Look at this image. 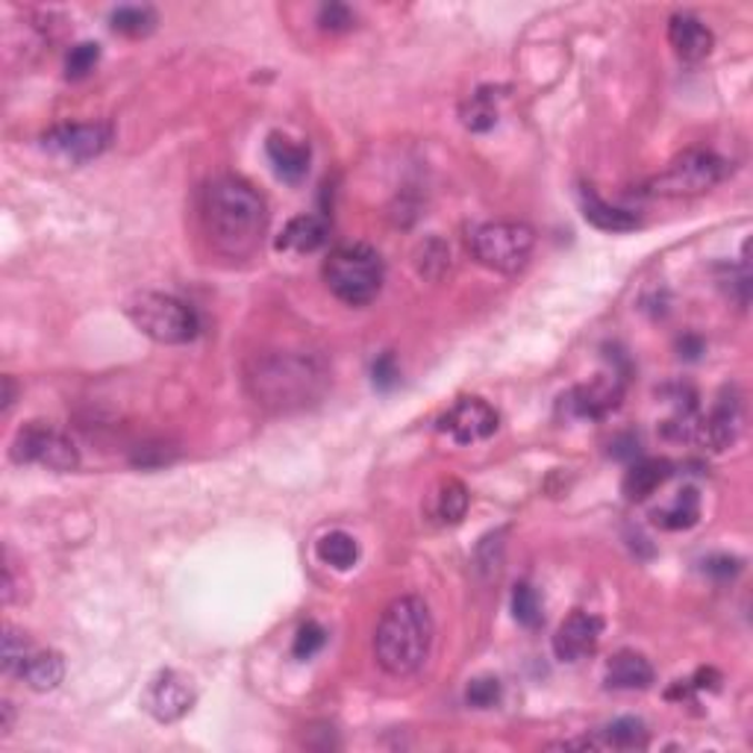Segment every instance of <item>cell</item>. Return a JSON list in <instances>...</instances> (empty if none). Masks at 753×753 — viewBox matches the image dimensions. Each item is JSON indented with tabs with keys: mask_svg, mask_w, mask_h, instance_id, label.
Listing matches in <instances>:
<instances>
[{
	"mask_svg": "<svg viewBox=\"0 0 753 753\" xmlns=\"http://www.w3.org/2000/svg\"><path fill=\"white\" fill-rule=\"evenodd\" d=\"M203 230L212 248L230 260H248L260 251L269 227V207L251 183L239 177H218L203 192Z\"/></svg>",
	"mask_w": 753,
	"mask_h": 753,
	"instance_id": "cell-1",
	"label": "cell"
},
{
	"mask_svg": "<svg viewBox=\"0 0 753 753\" xmlns=\"http://www.w3.org/2000/svg\"><path fill=\"white\" fill-rule=\"evenodd\" d=\"M244 380L260 406L292 412L319 401L330 376L324 362L307 353H265L251 362Z\"/></svg>",
	"mask_w": 753,
	"mask_h": 753,
	"instance_id": "cell-2",
	"label": "cell"
},
{
	"mask_svg": "<svg viewBox=\"0 0 753 753\" xmlns=\"http://www.w3.org/2000/svg\"><path fill=\"white\" fill-rule=\"evenodd\" d=\"M433 647V619L428 603L406 594L385 606L374 633V656L392 677H410L428 662Z\"/></svg>",
	"mask_w": 753,
	"mask_h": 753,
	"instance_id": "cell-3",
	"label": "cell"
},
{
	"mask_svg": "<svg viewBox=\"0 0 753 753\" xmlns=\"http://www.w3.org/2000/svg\"><path fill=\"white\" fill-rule=\"evenodd\" d=\"M324 283L339 301L365 307L383 289V260L371 244H342L327 257Z\"/></svg>",
	"mask_w": 753,
	"mask_h": 753,
	"instance_id": "cell-4",
	"label": "cell"
},
{
	"mask_svg": "<svg viewBox=\"0 0 753 753\" xmlns=\"http://www.w3.org/2000/svg\"><path fill=\"white\" fill-rule=\"evenodd\" d=\"M127 319L133 321L148 339L160 344H185L192 342L201 324L189 303L174 294L142 292L127 303Z\"/></svg>",
	"mask_w": 753,
	"mask_h": 753,
	"instance_id": "cell-5",
	"label": "cell"
},
{
	"mask_svg": "<svg viewBox=\"0 0 753 753\" xmlns=\"http://www.w3.org/2000/svg\"><path fill=\"white\" fill-rule=\"evenodd\" d=\"M474 260L498 274H519L536 248V233L524 221H489L471 233Z\"/></svg>",
	"mask_w": 753,
	"mask_h": 753,
	"instance_id": "cell-6",
	"label": "cell"
},
{
	"mask_svg": "<svg viewBox=\"0 0 753 753\" xmlns=\"http://www.w3.org/2000/svg\"><path fill=\"white\" fill-rule=\"evenodd\" d=\"M727 160H721L719 153L689 148L680 157H674L665 171L653 177L647 189L660 198H695V194L715 189L727 177Z\"/></svg>",
	"mask_w": 753,
	"mask_h": 753,
	"instance_id": "cell-7",
	"label": "cell"
},
{
	"mask_svg": "<svg viewBox=\"0 0 753 753\" xmlns=\"http://www.w3.org/2000/svg\"><path fill=\"white\" fill-rule=\"evenodd\" d=\"M9 453L18 465L36 462V465H44L51 471H74L80 465V453H77L74 442L59 430L42 424V421H33V424H24L18 430Z\"/></svg>",
	"mask_w": 753,
	"mask_h": 753,
	"instance_id": "cell-8",
	"label": "cell"
},
{
	"mask_svg": "<svg viewBox=\"0 0 753 753\" xmlns=\"http://www.w3.org/2000/svg\"><path fill=\"white\" fill-rule=\"evenodd\" d=\"M112 142V127L101 121H80V124H59L42 135V144L51 153L71 162H89L101 157Z\"/></svg>",
	"mask_w": 753,
	"mask_h": 753,
	"instance_id": "cell-9",
	"label": "cell"
},
{
	"mask_svg": "<svg viewBox=\"0 0 753 753\" xmlns=\"http://www.w3.org/2000/svg\"><path fill=\"white\" fill-rule=\"evenodd\" d=\"M439 430L448 433L453 442L474 444L483 442L498 430V412L483 398H460L439 421Z\"/></svg>",
	"mask_w": 753,
	"mask_h": 753,
	"instance_id": "cell-10",
	"label": "cell"
},
{
	"mask_svg": "<svg viewBox=\"0 0 753 753\" xmlns=\"http://www.w3.org/2000/svg\"><path fill=\"white\" fill-rule=\"evenodd\" d=\"M194 703V689L192 683L177 674V671H160L157 677L148 683L142 697V706L151 712L153 719L162 721V724H171V721H180L185 712L192 710Z\"/></svg>",
	"mask_w": 753,
	"mask_h": 753,
	"instance_id": "cell-11",
	"label": "cell"
},
{
	"mask_svg": "<svg viewBox=\"0 0 753 753\" xmlns=\"http://www.w3.org/2000/svg\"><path fill=\"white\" fill-rule=\"evenodd\" d=\"M603 621L592 612H571L569 619L562 621L556 636H553V653L562 662H580L592 656L601 642Z\"/></svg>",
	"mask_w": 753,
	"mask_h": 753,
	"instance_id": "cell-12",
	"label": "cell"
},
{
	"mask_svg": "<svg viewBox=\"0 0 753 753\" xmlns=\"http://www.w3.org/2000/svg\"><path fill=\"white\" fill-rule=\"evenodd\" d=\"M739 430H742V401H739L736 394L724 392L719 398V403H715V410H712L706 419H703V415L697 419L695 439H692V442L721 453L736 442Z\"/></svg>",
	"mask_w": 753,
	"mask_h": 753,
	"instance_id": "cell-13",
	"label": "cell"
},
{
	"mask_svg": "<svg viewBox=\"0 0 753 753\" xmlns=\"http://www.w3.org/2000/svg\"><path fill=\"white\" fill-rule=\"evenodd\" d=\"M621 394H624V383L619 376H598L594 383L571 392L569 406L578 419H606L612 410H619Z\"/></svg>",
	"mask_w": 753,
	"mask_h": 753,
	"instance_id": "cell-14",
	"label": "cell"
},
{
	"mask_svg": "<svg viewBox=\"0 0 753 753\" xmlns=\"http://www.w3.org/2000/svg\"><path fill=\"white\" fill-rule=\"evenodd\" d=\"M669 42L683 62H701V59L712 53L715 39H712V30L703 24L701 18L683 12V16L671 18Z\"/></svg>",
	"mask_w": 753,
	"mask_h": 753,
	"instance_id": "cell-15",
	"label": "cell"
},
{
	"mask_svg": "<svg viewBox=\"0 0 753 753\" xmlns=\"http://www.w3.org/2000/svg\"><path fill=\"white\" fill-rule=\"evenodd\" d=\"M265 151H269V160L274 165L277 177L285 180V183H298L310 171V144L294 142V139L283 133H271Z\"/></svg>",
	"mask_w": 753,
	"mask_h": 753,
	"instance_id": "cell-16",
	"label": "cell"
},
{
	"mask_svg": "<svg viewBox=\"0 0 753 753\" xmlns=\"http://www.w3.org/2000/svg\"><path fill=\"white\" fill-rule=\"evenodd\" d=\"M18 677L24 680L33 692H53L66 677V660H62V653L51 651V647H33Z\"/></svg>",
	"mask_w": 753,
	"mask_h": 753,
	"instance_id": "cell-17",
	"label": "cell"
},
{
	"mask_svg": "<svg viewBox=\"0 0 753 753\" xmlns=\"http://www.w3.org/2000/svg\"><path fill=\"white\" fill-rule=\"evenodd\" d=\"M606 686L610 689H647L653 683V665L636 651H619L606 662Z\"/></svg>",
	"mask_w": 753,
	"mask_h": 753,
	"instance_id": "cell-18",
	"label": "cell"
},
{
	"mask_svg": "<svg viewBox=\"0 0 753 753\" xmlns=\"http://www.w3.org/2000/svg\"><path fill=\"white\" fill-rule=\"evenodd\" d=\"M327 235H330V224H327V218L298 215L285 224L283 235L277 239V248H280V251H292V253H312V251H319L321 244L327 242Z\"/></svg>",
	"mask_w": 753,
	"mask_h": 753,
	"instance_id": "cell-19",
	"label": "cell"
},
{
	"mask_svg": "<svg viewBox=\"0 0 753 753\" xmlns=\"http://www.w3.org/2000/svg\"><path fill=\"white\" fill-rule=\"evenodd\" d=\"M580 207H583V218L589 224H594L598 230H606V233H630V230L639 227V215L621 210V207H612L603 198H598L589 185L580 189Z\"/></svg>",
	"mask_w": 753,
	"mask_h": 753,
	"instance_id": "cell-20",
	"label": "cell"
},
{
	"mask_svg": "<svg viewBox=\"0 0 753 753\" xmlns=\"http://www.w3.org/2000/svg\"><path fill=\"white\" fill-rule=\"evenodd\" d=\"M671 478V462L669 460H656V456H651V460H639L630 465V471L624 474V483H621V492H624V498L633 503L645 501V498H651L656 489H660L665 480Z\"/></svg>",
	"mask_w": 753,
	"mask_h": 753,
	"instance_id": "cell-21",
	"label": "cell"
},
{
	"mask_svg": "<svg viewBox=\"0 0 753 753\" xmlns=\"http://www.w3.org/2000/svg\"><path fill=\"white\" fill-rule=\"evenodd\" d=\"M697 519H701V494H697L692 485H689V489H683V492L674 498V503H671V506L653 512V521H656V524H660V528H665V530L695 528Z\"/></svg>",
	"mask_w": 753,
	"mask_h": 753,
	"instance_id": "cell-22",
	"label": "cell"
},
{
	"mask_svg": "<svg viewBox=\"0 0 753 753\" xmlns=\"http://www.w3.org/2000/svg\"><path fill=\"white\" fill-rule=\"evenodd\" d=\"M462 124L469 127L471 133H485L498 124V92L494 89H478L469 101L460 109Z\"/></svg>",
	"mask_w": 753,
	"mask_h": 753,
	"instance_id": "cell-23",
	"label": "cell"
},
{
	"mask_svg": "<svg viewBox=\"0 0 753 753\" xmlns=\"http://www.w3.org/2000/svg\"><path fill=\"white\" fill-rule=\"evenodd\" d=\"M319 560L335 571H348L357 565V560H360V544H357V539H353L351 533L333 530V533L321 536Z\"/></svg>",
	"mask_w": 753,
	"mask_h": 753,
	"instance_id": "cell-24",
	"label": "cell"
},
{
	"mask_svg": "<svg viewBox=\"0 0 753 753\" xmlns=\"http://www.w3.org/2000/svg\"><path fill=\"white\" fill-rule=\"evenodd\" d=\"M647 745V727L642 719L624 715L603 727L601 747H619V751H642Z\"/></svg>",
	"mask_w": 753,
	"mask_h": 753,
	"instance_id": "cell-25",
	"label": "cell"
},
{
	"mask_svg": "<svg viewBox=\"0 0 753 753\" xmlns=\"http://www.w3.org/2000/svg\"><path fill=\"white\" fill-rule=\"evenodd\" d=\"M471 494L460 480H444L435 492V519L442 524H460L469 512Z\"/></svg>",
	"mask_w": 753,
	"mask_h": 753,
	"instance_id": "cell-26",
	"label": "cell"
},
{
	"mask_svg": "<svg viewBox=\"0 0 753 753\" xmlns=\"http://www.w3.org/2000/svg\"><path fill=\"white\" fill-rule=\"evenodd\" d=\"M112 30L121 36H130V39H139V36L153 33L157 27V12L151 7H118L112 16Z\"/></svg>",
	"mask_w": 753,
	"mask_h": 753,
	"instance_id": "cell-27",
	"label": "cell"
},
{
	"mask_svg": "<svg viewBox=\"0 0 753 753\" xmlns=\"http://www.w3.org/2000/svg\"><path fill=\"white\" fill-rule=\"evenodd\" d=\"M512 615H515L521 628L530 630H536L544 621L542 598H539V592L530 583H519L515 592H512Z\"/></svg>",
	"mask_w": 753,
	"mask_h": 753,
	"instance_id": "cell-28",
	"label": "cell"
},
{
	"mask_svg": "<svg viewBox=\"0 0 753 753\" xmlns=\"http://www.w3.org/2000/svg\"><path fill=\"white\" fill-rule=\"evenodd\" d=\"M101 62V44L98 42H80L74 44L66 57V77L68 80H83L98 68Z\"/></svg>",
	"mask_w": 753,
	"mask_h": 753,
	"instance_id": "cell-29",
	"label": "cell"
},
{
	"mask_svg": "<svg viewBox=\"0 0 753 753\" xmlns=\"http://www.w3.org/2000/svg\"><path fill=\"white\" fill-rule=\"evenodd\" d=\"M33 651V642L27 639V633L16 628H7V636H3V671L7 674H21V665Z\"/></svg>",
	"mask_w": 753,
	"mask_h": 753,
	"instance_id": "cell-30",
	"label": "cell"
},
{
	"mask_svg": "<svg viewBox=\"0 0 753 753\" xmlns=\"http://www.w3.org/2000/svg\"><path fill=\"white\" fill-rule=\"evenodd\" d=\"M498 701H501V680L498 677L471 680L465 689V703L474 710H492Z\"/></svg>",
	"mask_w": 753,
	"mask_h": 753,
	"instance_id": "cell-31",
	"label": "cell"
},
{
	"mask_svg": "<svg viewBox=\"0 0 753 753\" xmlns=\"http://www.w3.org/2000/svg\"><path fill=\"white\" fill-rule=\"evenodd\" d=\"M324 642L327 630L321 628L319 621H307V624H301V630H298V636H294L292 653L298 660H310V656H315V653L324 647Z\"/></svg>",
	"mask_w": 753,
	"mask_h": 753,
	"instance_id": "cell-32",
	"label": "cell"
},
{
	"mask_svg": "<svg viewBox=\"0 0 753 753\" xmlns=\"http://www.w3.org/2000/svg\"><path fill=\"white\" fill-rule=\"evenodd\" d=\"M357 16H353L351 7H344V3H324L319 9V24L321 30H330V33H344V30H351Z\"/></svg>",
	"mask_w": 753,
	"mask_h": 753,
	"instance_id": "cell-33",
	"label": "cell"
},
{
	"mask_svg": "<svg viewBox=\"0 0 753 753\" xmlns=\"http://www.w3.org/2000/svg\"><path fill=\"white\" fill-rule=\"evenodd\" d=\"M703 571L715 580H733L742 571V562L736 556H727V553H715L710 560H703Z\"/></svg>",
	"mask_w": 753,
	"mask_h": 753,
	"instance_id": "cell-34",
	"label": "cell"
},
{
	"mask_svg": "<svg viewBox=\"0 0 753 753\" xmlns=\"http://www.w3.org/2000/svg\"><path fill=\"white\" fill-rule=\"evenodd\" d=\"M371 374H374V385L376 389H392L394 383H398V376H401V371H398V362H394L392 353H383L380 360L374 362V369H371Z\"/></svg>",
	"mask_w": 753,
	"mask_h": 753,
	"instance_id": "cell-35",
	"label": "cell"
},
{
	"mask_svg": "<svg viewBox=\"0 0 753 753\" xmlns=\"http://www.w3.org/2000/svg\"><path fill=\"white\" fill-rule=\"evenodd\" d=\"M639 453V439L633 433L619 435L615 442H612V456H619V460H633Z\"/></svg>",
	"mask_w": 753,
	"mask_h": 753,
	"instance_id": "cell-36",
	"label": "cell"
},
{
	"mask_svg": "<svg viewBox=\"0 0 753 753\" xmlns=\"http://www.w3.org/2000/svg\"><path fill=\"white\" fill-rule=\"evenodd\" d=\"M677 351H680V357H683V360H697V357H701V353L706 351V344H703L701 335L689 333V335H683V339H680V342H677Z\"/></svg>",
	"mask_w": 753,
	"mask_h": 753,
	"instance_id": "cell-37",
	"label": "cell"
},
{
	"mask_svg": "<svg viewBox=\"0 0 753 753\" xmlns=\"http://www.w3.org/2000/svg\"><path fill=\"white\" fill-rule=\"evenodd\" d=\"M16 403V385H12V376H3V412L12 410Z\"/></svg>",
	"mask_w": 753,
	"mask_h": 753,
	"instance_id": "cell-38",
	"label": "cell"
},
{
	"mask_svg": "<svg viewBox=\"0 0 753 753\" xmlns=\"http://www.w3.org/2000/svg\"><path fill=\"white\" fill-rule=\"evenodd\" d=\"M9 727H12V703H3V724H0V733L7 736Z\"/></svg>",
	"mask_w": 753,
	"mask_h": 753,
	"instance_id": "cell-39",
	"label": "cell"
}]
</instances>
